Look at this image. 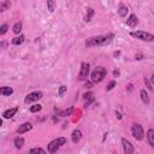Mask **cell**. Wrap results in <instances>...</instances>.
<instances>
[{"label":"cell","instance_id":"5bb4252c","mask_svg":"<svg viewBox=\"0 0 154 154\" xmlns=\"http://www.w3.org/2000/svg\"><path fill=\"white\" fill-rule=\"evenodd\" d=\"M17 111H18V107L9 108V110H6V111L3 113V116H4V118H5V119H10V118H12V117L17 113Z\"/></svg>","mask_w":154,"mask_h":154},{"label":"cell","instance_id":"603a6c76","mask_svg":"<svg viewBox=\"0 0 154 154\" xmlns=\"http://www.w3.org/2000/svg\"><path fill=\"white\" fill-rule=\"evenodd\" d=\"M47 9L52 13L55 10V0H47Z\"/></svg>","mask_w":154,"mask_h":154},{"label":"cell","instance_id":"ba28073f","mask_svg":"<svg viewBox=\"0 0 154 154\" xmlns=\"http://www.w3.org/2000/svg\"><path fill=\"white\" fill-rule=\"evenodd\" d=\"M122 144H123V150H124L125 154H131V153H134L135 148H134L133 143H131L129 140H127V139L123 137V139H122Z\"/></svg>","mask_w":154,"mask_h":154},{"label":"cell","instance_id":"ffe728a7","mask_svg":"<svg viewBox=\"0 0 154 154\" xmlns=\"http://www.w3.org/2000/svg\"><path fill=\"white\" fill-rule=\"evenodd\" d=\"M55 111L60 117H68V116H71V113L74 111V107H70L69 110H64V111H59V110H55Z\"/></svg>","mask_w":154,"mask_h":154},{"label":"cell","instance_id":"9c48e42d","mask_svg":"<svg viewBox=\"0 0 154 154\" xmlns=\"http://www.w3.org/2000/svg\"><path fill=\"white\" fill-rule=\"evenodd\" d=\"M83 99H84V106H89L91 102L94 101V94H93V91H88V93H85L83 95Z\"/></svg>","mask_w":154,"mask_h":154},{"label":"cell","instance_id":"d6986e66","mask_svg":"<svg viewBox=\"0 0 154 154\" xmlns=\"http://www.w3.org/2000/svg\"><path fill=\"white\" fill-rule=\"evenodd\" d=\"M11 6V3L9 1V0H4L3 3H0V12H5L10 9Z\"/></svg>","mask_w":154,"mask_h":154},{"label":"cell","instance_id":"d4e9b609","mask_svg":"<svg viewBox=\"0 0 154 154\" xmlns=\"http://www.w3.org/2000/svg\"><path fill=\"white\" fill-rule=\"evenodd\" d=\"M22 27H23L22 22H17V23L13 25V33H15V34H19V33L22 32Z\"/></svg>","mask_w":154,"mask_h":154},{"label":"cell","instance_id":"83f0119b","mask_svg":"<svg viewBox=\"0 0 154 154\" xmlns=\"http://www.w3.org/2000/svg\"><path fill=\"white\" fill-rule=\"evenodd\" d=\"M30 153H46V150L45 149H42V148H40V147H36V148H32L30 149Z\"/></svg>","mask_w":154,"mask_h":154},{"label":"cell","instance_id":"52a82bcc","mask_svg":"<svg viewBox=\"0 0 154 154\" xmlns=\"http://www.w3.org/2000/svg\"><path fill=\"white\" fill-rule=\"evenodd\" d=\"M89 64L88 63H82L81 64V70L78 74V80L80 81H85L87 77L89 76Z\"/></svg>","mask_w":154,"mask_h":154},{"label":"cell","instance_id":"ac0fdd59","mask_svg":"<svg viewBox=\"0 0 154 154\" xmlns=\"http://www.w3.org/2000/svg\"><path fill=\"white\" fill-rule=\"evenodd\" d=\"M13 143H15V147L17 149H22L23 146H24V139L23 137H16L15 141H13Z\"/></svg>","mask_w":154,"mask_h":154},{"label":"cell","instance_id":"4fadbf2b","mask_svg":"<svg viewBox=\"0 0 154 154\" xmlns=\"http://www.w3.org/2000/svg\"><path fill=\"white\" fill-rule=\"evenodd\" d=\"M13 93L11 87H0V97H10Z\"/></svg>","mask_w":154,"mask_h":154},{"label":"cell","instance_id":"e0dca14e","mask_svg":"<svg viewBox=\"0 0 154 154\" xmlns=\"http://www.w3.org/2000/svg\"><path fill=\"white\" fill-rule=\"evenodd\" d=\"M147 140L150 147H154V129H149L147 131Z\"/></svg>","mask_w":154,"mask_h":154},{"label":"cell","instance_id":"4dcf8cb0","mask_svg":"<svg viewBox=\"0 0 154 154\" xmlns=\"http://www.w3.org/2000/svg\"><path fill=\"white\" fill-rule=\"evenodd\" d=\"M84 87H85V88H93V82L87 81V82L84 83Z\"/></svg>","mask_w":154,"mask_h":154},{"label":"cell","instance_id":"3957f363","mask_svg":"<svg viewBox=\"0 0 154 154\" xmlns=\"http://www.w3.org/2000/svg\"><path fill=\"white\" fill-rule=\"evenodd\" d=\"M64 144H66V139H65V137H58V139H55V140H53L52 142L48 143V146H47V152L53 154V153L58 152V149H59L60 147H63Z\"/></svg>","mask_w":154,"mask_h":154},{"label":"cell","instance_id":"1f68e13d","mask_svg":"<svg viewBox=\"0 0 154 154\" xmlns=\"http://www.w3.org/2000/svg\"><path fill=\"white\" fill-rule=\"evenodd\" d=\"M113 76H114V77H118V76H119V71H118V70H114V71H113Z\"/></svg>","mask_w":154,"mask_h":154},{"label":"cell","instance_id":"2e32d148","mask_svg":"<svg viewBox=\"0 0 154 154\" xmlns=\"http://www.w3.org/2000/svg\"><path fill=\"white\" fill-rule=\"evenodd\" d=\"M140 97H141V100H142V102H143L144 105H149L150 99H149L148 93H147V91H146L144 89H142V90L140 91Z\"/></svg>","mask_w":154,"mask_h":154},{"label":"cell","instance_id":"836d02e7","mask_svg":"<svg viewBox=\"0 0 154 154\" xmlns=\"http://www.w3.org/2000/svg\"><path fill=\"white\" fill-rule=\"evenodd\" d=\"M1 125H3V119L0 118V127H1Z\"/></svg>","mask_w":154,"mask_h":154},{"label":"cell","instance_id":"277c9868","mask_svg":"<svg viewBox=\"0 0 154 154\" xmlns=\"http://www.w3.org/2000/svg\"><path fill=\"white\" fill-rule=\"evenodd\" d=\"M130 35L135 39H139L141 41H146V42H152L154 40V36L147 32H143V30H137V32H131Z\"/></svg>","mask_w":154,"mask_h":154},{"label":"cell","instance_id":"8fae6325","mask_svg":"<svg viewBox=\"0 0 154 154\" xmlns=\"http://www.w3.org/2000/svg\"><path fill=\"white\" fill-rule=\"evenodd\" d=\"M127 25H129V27H136L137 24H139V19H137V16L135 15V13H133V15H130V17L127 19Z\"/></svg>","mask_w":154,"mask_h":154},{"label":"cell","instance_id":"7c38bea8","mask_svg":"<svg viewBox=\"0 0 154 154\" xmlns=\"http://www.w3.org/2000/svg\"><path fill=\"white\" fill-rule=\"evenodd\" d=\"M81 139H82V131L78 130V129L74 130L72 134H71V140H72V142H74V143H78V142L81 141Z\"/></svg>","mask_w":154,"mask_h":154},{"label":"cell","instance_id":"9a60e30c","mask_svg":"<svg viewBox=\"0 0 154 154\" xmlns=\"http://www.w3.org/2000/svg\"><path fill=\"white\" fill-rule=\"evenodd\" d=\"M128 12H129V10H128V7L124 4H119V6H118V15L122 18H125V16L128 15Z\"/></svg>","mask_w":154,"mask_h":154},{"label":"cell","instance_id":"f546056e","mask_svg":"<svg viewBox=\"0 0 154 154\" xmlns=\"http://www.w3.org/2000/svg\"><path fill=\"white\" fill-rule=\"evenodd\" d=\"M114 87H116V81H111V82L108 83V85H107L106 89H107V90H112Z\"/></svg>","mask_w":154,"mask_h":154},{"label":"cell","instance_id":"cb8c5ba5","mask_svg":"<svg viewBox=\"0 0 154 154\" xmlns=\"http://www.w3.org/2000/svg\"><path fill=\"white\" fill-rule=\"evenodd\" d=\"M42 110V106L40 105V104H35V105H33V106H30V108H29V111L32 112V113H36V112H40Z\"/></svg>","mask_w":154,"mask_h":154},{"label":"cell","instance_id":"44dd1931","mask_svg":"<svg viewBox=\"0 0 154 154\" xmlns=\"http://www.w3.org/2000/svg\"><path fill=\"white\" fill-rule=\"evenodd\" d=\"M94 15H95V11L91 9V7H88L87 9V16L84 17V22H89L91 18L94 17Z\"/></svg>","mask_w":154,"mask_h":154},{"label":"cell","instance_id":"f1b7e54d","mask_svg":"<svg viewBox=\"0 0 154 154\" xmlns=\"http://www.w3.org/2000/svg\"><path fill=\"white\" fill-rule=\"evenodd\" d=\"M143 81H144V83H146V87H147L149 90H153V87H152V83L149 82V80H148L147 77H144V80H143Z\"/></svg>","mask_w":154,"mask_h":154},{"label":"cell","instance_id":"7402d4cb","mask_svg":"<svg viewBox=\"0 0 154 154\" xmlns=\"http://www.w3.org/2000/svg\"><path fill=\"white\" fill-rule=\"evenodd\" d=\"M24 35H19V36H16V38H13L12 39V45H15V46H18V45H22L23 42H24Z\"/></svg>","mask_w":154,"mask_h":154},{"label":"cell","instance_id":"8992f818","mask_svg":"<svg viewBox=\"0 0 154 154\" xmlns=\"http://www.w3.org/2000/svg\"><path fill=\"white\" fill-rule=\"evenodd\" d=\"M43 94L42 91H32V93H29L25 99H24V102L25 104H30V102H34V101H39L40 99H42Z\"/></svg>","mask_w":154,"mask_h":154},{"label":"cell","instance_id":"7a4b0ae2","mask_svg":"<svg viewBox=\"0 0 154 154\" xmlns=\"http://www.w3.org/2000/svg\"><path fill=\"white\" fill-rule=\"evenodd\" d=\"M106 75H107V70L104 66H98L90 74L91 82H93V83H100L106 77Z\"/></svg>","mask_w":154,"mask_h":154},{"label":"cell","instance_id":"d6a6232c","mask_svg":"<svg viewBox=\"0 0 154 154\" xmlns=\"http://www.w3.org/2000/svg\"><path fill=\"white\" fill-rule=\"evenodd\" d=\"M116 114H117V118H118V119H122V114H120V113H119L118 111L116 112Z\"/></svg>","mask_w":154,"mask_h":154},{"label":"cell","instance_id":"4316f807","mask_svg":"<svg viewBox=\"0 0 154 154\" xmlns=\"http://www.w3.org/2000/svg\"><path fill=\"white\" fill-rule=\"evenodd\" d=\"M66 90H68V87L61 85V87L59 88V90H58V95H59V97H64V94L66 93Z\"/></svg>","mask_w":154,"mask_h":154},{"label":"cell","instance_id":"5b68a950","mask_svg":"<svg viewBox=\"0 0 154 154\" xmlns=\"http://www.w3.org/2000/svg\"><path fill=\"white\" fill-rule=\"evenodd\" d=\"M131 134H133V136L137 141H142L143 137H144L143 128H142L141 124H139V123H135V124H133V127H131Z\"/></svg>","mask_w":154,"mask_h":154},{"label":"cell","instance_id":"484cf974","mask_svg":"<svg viewBox=\"0 0 154 154\" xmlns=\"http://www.w3.org/2000/svg\"><path fill=\"white\" fill-rule=\"evenodd\" d=\"M7 30H9V25L6 23H4L1 27H0V35H5L7 33Z\"/></svg>","mask_w":154,"mask_h":154},{"label":"cell","instance_id":"30bf717a","mask_svg":"<svg viewBox=\"0 0 154 154\" xmlns=\"http://www.w3.org/2000/svg\"><path fill=\"white\" fill-rule=\"evenodd\" d=\"M33 129V125L30 124V123H24V124L19 125V128L17 129V133L18 134H24V133H28Z\"/></svg>","mask_w":154,"mask_h":154},{"label":"cell","instance_id":"6da1fadb","mask_svg":"<svg viewBox=\"0 0 154 154\" xmlns=\"http://www.w3.org/2000/svg\"><path fill=\"white\" fill-rule=\"evenodd\" d=\"M114 38L113 34H108V35H99V36H91L85 41V46L87 47H98V46H105L108 45L112 39Z\"/></svg>","mask_w":154,"mask_h":154}]
</instances>
